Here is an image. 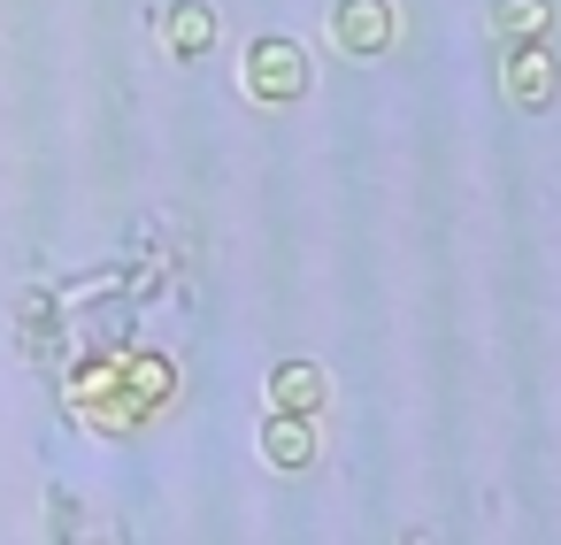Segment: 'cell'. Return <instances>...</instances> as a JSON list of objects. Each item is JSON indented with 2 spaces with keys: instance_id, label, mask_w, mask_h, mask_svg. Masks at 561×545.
<instances>
[]
</instances>
